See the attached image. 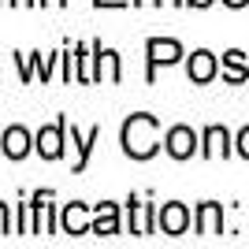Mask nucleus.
I'll return each instance as SVG.
<instances>
[{"instance_id": "1", "label": "nucleus", "mask_w": 249, "mask_h": 249, "mask_svg": "<svg viewBox=\"0 0 249 249\" xmlns=\"http://www.w3.org/2000/svg\"><path fill=\"white\" fill-rule=\"evenodd\" d=\"M160 149V123L156 115L138 112L123 123V153L130 160H149V156Z\"/></svg>"}, {"instance_id": "2", "label": "nucleus", "mask_w": 249, "mask_h": 249, "mask_svg": "<svg viewBox=\"0 0 249 249\" xmlns=\"http://www.w3.org/2000/svg\"><path fill=\"white\" fill-rule=\"evenodd\" d=\"M63 134H67V119H56L52 126H41V130H37L34 149H37L45 160H60L63 156Z\"/></svg>"}, {"instance_id": "3", "label": "nucleus", "mask_w": 249, "mask_h": 249, "mask_svg": "<svg viewBox=\"0 0 249 249\" xmlns=\"http://www.w3.org/2000/svg\"><path fill=\"white\" fill-rule=\"evenodd\" d=\"M156 227L164 231V234H186V227H190V212H186V205H178V201H171V205H164L160 212H156Z\"/></svg>"}, {"instance_id": "4", "label": "nucleus", "mask_w": 249, "mask_h": 249, "mask_svg": "<svg viewBox=\"0 0 249 249\" xmlns=\"http://www.w3.org/2000/svg\"><path fill=\"white\" fill-rule=\"evenodd\" d=\"M145 52H149V78H153L156 63H164V67H167V63H175L178 56H182V45L171 41V37H149Z\"/></svg>"}, {"instance_id": "5", "label": "nucleus", "mask_w": 249, "mask_h": 249, "mask_svg": "<svg viewBox=\"0 0 249 249\" xmlns=\"http://www.w3.org/2000/svg\"><path fill=\"white\" fill-rule=\"evenodd\" d=\"M164 145L175 160H190V156L197 153V134H194L190 126H171L167 138H164Z\"/></svg>"}, {"instance_id": "6", "label": "nucleus", "mask_w": 249, "mask_h": 249, "mask_svg": "<svg viewBox=\"0 0 249 249\" xmlns=\"http://www.w3.org/2000/svg\"><path fill=\"white\" fill-rule=\"evenodd\" d=\"M216 56L212 52H205V49H197L194 56H190V67H186V74H190V82H197V86H205V82H212L216 78Z\"/></svg>"}, {"instance_id": "7", "label": "nucleus", "mask_w": 249, "mask_h": 249, "mask_svg": "<svg viewBox=\"0 0 249 249\" xmlns=\"http://www.w3.org/2000/svg\"><path fill=\"white\" fill-rule=\"evenodd\" d=\"M60 223H63V231H67V234H86V231H93V223H89V216H86V205H82V201L63 205Z\"/></svg>"}, {"instance_id": "8", "label": "nucleus", "mask_w": 249, "mask_h": 249, "mask_svg": "<svg viewBox=\"0 0 249 249\" xmlns=\"http://www.w3.org/2000/svg\"><path fill=\"white\" fill-rule=\"evenodd\" d=\"M130 205V234H153L156 231V208L153 205H138L134 197L126 201Z\"/></svg>"}, {"instance_id": "9", "label": "nucleus", "mask_w": 249, "mask_h": 249, "mask_svg": "<svg viewBox=\"0 0 249 249\" xmlns=\"http://www.w3.org/2000/svg\"><path fill=\"white\" fill-rule=\"evenodd\" d=\"M219 231H223V208H219L216 201H205V205L197 208V234L212 238Z\"/></svg>"}, {"instance_id": "10", "label": "nucleus", "mask_w": 249, "mask_h": 249, "mask_svg": "<svg viewBox=\"0 0 249 249\" xmlns=\"http://www.w3.org/2000/svg\"><path fill=\"white\" fill-rule=\"evenodd\" d=\"M93 234H119V205L101 201L93 216Z\"/></svg>"}, {"instance_id": "11", "label": "nucleus", "mask_w": 249, "mask_h": 249, "mask_svg": "<svg viewBox=\"0 0 249 249\" xmlns=\"http://www.w3.org/2000/svg\"><path fill=\"white\" fill-rule=\"evenodd\" d=\"M0 149H4L11 160H22V156L30 153V134H26L22 126H8V134L0 138Z\"/></svg>"}, {"instance_id": "12", "label": "nucleus", "mask_w": 249, "mask_h": 249, "mask_svg": "<svg viewBox=\"0 0 249 249\" xmlns=\"http://www.w3.org/2000/svg\"><path fill=\"white\" fill-rule=\"evenodd\" d=\"M97 142H101V126H93V130H89V134H78V130H74L71 126V145L78 149V160H74V171H86V164H89V153H93V145Z\"/></svg>"}, {"instance_id": "13", "label": "nucleus", "mask_w": 249, "mask_h": 249, "mask_svg": "<svg viewBox=\"0 0 249 249\" xmlns=\"http://www.w3.org/2000/svg\"><path fill=\"white\" fill-rule=\"evenodd\" d=\"M201 153H205L208 160L227 156V153H231V138H227V130H223V126H208V130H205V149H201Z\"/></svg>"}, {"instance_id": "14", "label": "nucleus", "mask_w": 249, "mask_h": 249, "mask_svg": "<svg viewBox=\"0 0 249 249\" xmlns=\"http://www.w3.org/2000/svg\"><path fill=\"white\" fill-rule=\"evenodd\" d=\"M223 78L227 82H246L249 78V67H246V52H238V49H231L227 56H223Z\"/></svg>"}, {"instance_id": "15", "label": "nucleus", "mask_w": 249, "mask_h": 249, "mask_svg": "<svg viewBox=\"0 0 249 249\" xmlns=\"http://www.w3.org/2000/svg\"><path fill=\"white\" fill-rule=\"evenodd\" d=\"M89 60H93V56L86 52V45H78V49H74V78H78V82H93V71H89Z\"/></svg>"}, {"instance_id": "16", "label": "nucleus", "mask_w": 249, "mask_h": 249, "mask_svg": "<svg viewBox=\"0 0 249 249\" xmlns=\"http://www.w3.org/2000/svg\"><path fill=\"white\" fill-rule=\"evenodd\" d=\"M238 153H242V156L249 160V126H246V130L238 134Z\"/></svg>"}, {"instance_id": "17", "label": "nucleus", "mask_w": 249, "mask_h": 249, "mask_svg": "<svg viewBox=\"0 0 249 249\" xmlns=\"http://www.w3.org/2000/svg\"><path fill=\"white\" fill-rule=\"evenodd\" d=\"M11 231V219H8V205H0V234Z\"/></svg>"}, {"instance_id": "18", "label": "nucleus", "mask_w": 249, "mask_h": 249, "mask_svg": "<svg viewBox=\"0 0 249 249\" xmlns=\"http://www.w3.org/2000/svg\"><path fill=\"white\" fill-rule=\"evenodd\" d=\"M93 4H97V8H123L126 0H93Z\"/></svg>"}, {"instance_id": "19", "label": "nucleus", "mask_w": 249, "mask_h": 249, "mask_svg": "<svg viewBox=\"0 0 249 249\" xmlns=\"http://www.w3.org/2000/svg\"><path fill=\"white\" fill-rule=\"evenodd\" d=\"M186 4H194V8H208L212 0H186Z\"/></svg>"}, {"instance_id": "20", "label": "nucleus", "mask_w": 249, "mask_h": 249, "mask_svg": "<svg viewBox=\"0 0 249 249\" xmlns=\"http://www.w3.org/2000/svg\"><path fill=\"white\" fill-rule=\"evenodd\" d=\"M223 4H227V8H242V4H246V0H223Z\"/></svg>"}, {"instance_id": "21", "label": "nucleus", "mask_w": 249, "mask_h": 249, "mask_svg": "<svg viewBox=\"0 0 249 249\" xmlns=\"http://www.w3.org/2000/svg\"><path fill=\"white\" fill-rule=\"evenodd\" d=\"M41 4H56V8H60V4H67V0H41Z\"/></svg>"}, {"instance_id": "22", "label": "nucleus", "mask_w": 249, "mask_h": 249, "mask_svg": "<svg viewBox=\"0 0 249 249\" xmlns=\"http://www.w3.org/2000/svg\"><path fill=\"white\" fill-rule=\"evenodd\" d=\"M134 4H160V0H134Z\"/></svg>"}, {"instance_id": "23", "label": "nucleus", "mask_w": 249, "mask_h": 249, "mask_svg": "<svg viewBox=\"0 0 249 249\" xmlns=\"http://www.w3.org/2000/svg\"><path fill=\"white\" fill-rule=\"evenodd\" d=\"M171 4H186V0H171Z\"/></svg>"}]
</instances>
